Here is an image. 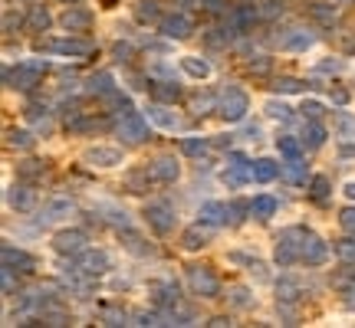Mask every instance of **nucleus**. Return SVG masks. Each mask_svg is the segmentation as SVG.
<instances>
[{"label": "nucleus", "mask_w": 355, "mask_h": 328, "mask_svg": "<svg viewBox=\"0 0 355 328\" xmlns=\"http://www.w3.org/2000/svg\"><path fill=\"white\" fill-rule=\"evenodd\" d=\"M250 109V99H247V92L243 89H234L227 86L220 92V102H217V112L224 115L227 122H243V115Z\"/></svg>", "instance_id": "obj_1"}, {"label": "nucleus", "mask_w": 355, "mask_h": 328, "mask_svg": "<svg viewBox=\"0 0 355 328\" xmlns=\"http://www.w3.org/2000/svg\"><path fill=\"white\" fill-rule=\"evenodd\" d=\"M46 73V63H24L17 69H3V82L10 89H33Z\"/></svg>", "instance_id": "obj_2"}, {"label": "nucleus", "mask_w": 355, "mask_h": 328, "mask_svg": "<svg viewBox=\"0 0 355 328\" xmlns=\"http://www.w3.org/2000/svg\"><path fill=\"white\" fill-rule=\"evenodd\" d=\"M300 240H303V230L300 227H290L279 233V240H277V263L279 266L300 263Z\"/></svg>", "instance_id": "obj_3"}, {"label": "nucleus", "mask_w": 355, "mask_h": 328, "mask_svg": "<svg viewBox=\"0 0 355 328\" xmlns=\"http://www.w3.org/2000/svg\"><path fill=\"white\" fill-rule=\"evenodd\" d=\"M37 50H50V53H60V56H92L96 46L86 43V39H37Z\"/></svg>", "instance_id": "obj_4"}, {"label": "nucleus", "mask_w": 355, "mask_h": 328, "mask_svg": "<svg viewBox=\"0 0 355 328\" xmlns=\"http://www.w3.org/2000/svg\"><path fill=\"white\" fill-rule=\"evenodd\" d=\"M188 282H191V289L198 292V295H204V299H214L217 292H220V282H217V276L207 266H191Z\"/></svg>", "instance_id": "obj_5"}, {"label": "nucleus", "mask_w": 355, "mask_h": 328, "mask_svg": "<svg viewBox=\"0 0 355 328\" xmlns=\"http://www.w3.org/2000/svg\"><path fill=\"white\" fill-rule=\"evenodd\" d=\"M119 135H122L125 141H132V145H139V141L148 138V125H145L141 112H132V109H125V115L119 118Z\"/></svg>", "instance_id": "obj_6"}, {"label": "nucleus", "mask_w": 355, "mask_h": 328, "mask_svg": "<svg viewBox=\"0 0 355 328\" xmlns=\"http://www.w3.org/2000/svg\"><path fill=\"white\" fill-rule=\"evenodd\" d=\"M326 243L319 240L313 230H303V240H300V263L306 266H319V263H326Z\"/></svg>", "instance_id": "obj_7"}, {"label": "nucleus", "mask_w": 355, "mask_h": 328, "mask_svg": "<svg viewBox=\"0 0 355 328\" xmlns=\"http://www.w3.org/2000/svg\"><path fill=\"white\" fill-rule=\"evenodd\" d=\"M53 250L63 253V256H79L86 250V233L83 230H60L53 237Z\"/></svg>", "instance_id": "obj_8"}, {"label": "nucleus", "mask_w": 355, "mask_h": 328, "mask_svg": "<svg viewBox=\"0 0 355 328\" xmlns=\"http://www.w3.org/2000/svg\"><path fill=\"white\" fill-rule=\"evenodd\" d=\"M158 30H162L168 39H188L194 26H191V20L184 13H168V17L158 20Z\"/></svg>", "instance_id": "obj_9"}, {"label": "nucleus", "mask_w": 355, "mask_h": 328, "mask_svg": "<svg viewBox=\"0 0 355 328\" xmlns=\"http://www.w3.org/2000/svg\"><path fill=\"white\" fill-rule=\"evenodd\" d=\"M211 237H214V224L198 220L194 227H188L184 233H181V246H184V250H201V246L211 243Z\"/></svg>", "instance_id": "obj_10"}, {"label": "nucleus", "mask_w": 355, "mask_h": 328, "mask_svg": "<svg viewBox=\"0 0 355 328\" xmlns=\"http://www.w3.org/2000/svg\"><path fill=\"white\" fill-rule=\"evenodd\" d=\"M83 161L92 164V167H115V164H122V152L109 148V145H96V148H89L83 154Z\"/></svg>", "instance_id": "obj_11"}, {"label": "nucleus", "mask_w": 355, "mask_h": 328, "mask_svg": "<svg viewBox=\"0 0 355 328\" xmlns=\"http://www.w3.org/2000/svg\"><path fill=\"white\" fill-rule=\"evenodd\" d=\"M145 217H148V224L155 227V233H168V230L175 227V214H171L168 203H148Z\"/></svg>", "instance_id": "obj_12"}, {"label": "nucleus", "mask_w": 355, "mask_h": 328, "mask_svg": "<svg viewBox=\"0 0 355 328\" xmlns=\"http://www.w3.org/2000/svg\"><path fill=\"white\" fill-rule=\"evenodd\" d=\"M79 269H83L86 276H102V273L109 269V256L102 250H83L79 253Z\"/></svg>", "instance_id": "obj_13"}, {"label": "nucleus", "mask_w": 355, "mask_h": 328, "mask_svg": "<svg viewBox=\"0 0 355 328\" xmlns=\"http://www.w3.org/2000/svg\"><path fill=\"white\" fill-rule=\"evenodd\" d=\"M313 33L309 30H303V26H290L283 37H277L279 50H306V46H313Z\"/></svg>", "instance_id": "obj_14"}, {"label": "nucleus", "mask_w": 355, "mask_h": 328, "mask_svg": "<svg viewBox=\"0 0 355 328\" xmlns=\"http://www.w3.org/2000/svg\"><path fill=\"white\" fill-rule=\"evenodd\" d=\"M3 266L13 273H33V259L24 250H13L10 243H3Z\"/></svg>", "instance_id": "obj_15"}, {"label": "nucleus", "mask_w": 355, "mask_h": 328, "mask_svg": "<svg viewBox=\"0 0 355 328\" xmlns=\"http://www.w3.org/2000/svg\"><path fill=\"white\" fill-rule=\"evenodd\" d=\"M7 201H10L13 210H33V203H37V194L26 188V184H13L7 190Z\"/></svg>", "instance_id": "obj_16"}, {"label": "nucleus", "mask_w": 355, "mask_h": 328, "mask_svg": "<svg viewBox=\"0 0 355 328\" xmlns=\"http://www.w3.org/2000/svg\"><path fill=\"white\" fill-rule=\"evenodd\" d=\"M60 24H63L69 33H79V30H89V26H92V13L79 10V7H69V10L60 17Z\"/></svg>", "instance_id": "obj_17"}, {"label": "nucleus", "mask_w": 355, "mask_h": 328, "mask_svg": "<svg viewBox=\"0 0 355 328\" xmlns=\"http://www.w3.org/2000/svg\"><path fill=\"white\" fill-rule=\"evenodd\" d=\"M300 141H303V148H309V152H316L319 145L326 141V128L319 125V118H309V122H306Z\"/></svg>", "instance_id": "obj_18"}, {"label": "nucleus", "mask_w": 355, "mask_h": 328, "mask_svg": "<svg viewBox=\"0 0 355 328\" xmlns=\"http://www.w3.org/2000/svg\"><path fill=\"white\" fill-rule=\"evenodd\" d=\"M148 118H152L158 128H178V125H181V118H178L171 109H168L165 102H155L152 109H148Z\"/></svg>", "instance_id": "obj_19"}, {"label": "nucleus", "mask_w": 355, "mask_h": 328, "mask_svg": "<svg viewBox=\"0 0 355 328\" xmlns=\"http://www.w3.org/2000/svg\"><path fill=\"white\" fill-rule=\"evenodd\" d=\"M178 174H181V167H178L175 158H158V161L152 164V177H158V181H165V184L178 181Z\"/></svg>", "instance_id": "obj_20"}, {"label": "nucleus", "mask_w": 355, "mask_h": 328, "mask_svg": "<svg viewBox=\"0 0 355 328\" xmlns=\"http://www.w3.org/2000/svg\"><path fill=\"white\" fill-rule=\"evenodd\" d=\"M73 214V201H50L43 207V214H40V224H53V220H60V217H69Z\"/></svg>", "instance_id": "obj_21"}, {"label": "nucleus", "mask_w": 355, "mask_h": 328, "mask_svg": "<svg viewBox=\"0 0 355 328\" xmlns=\"http://www.w3.org/2000/svg\"><path fill=\"white\" fill-rule=\"evenodd\" d=\"M152 95H155V102H178L181 99V89H178L175 79H158L152 86Z\"/></svg>", "instance_id": "obj_22"}, {"label": "nucleus", "mask_w": 355, "mask_h": 328, "mask_svg": "<svg viewBox=\"0 0 355 328\" xmlns=\"http://www.w3.org/2000/svg\"><path fill=\"white\" fill-rule=\"evenodd\" d=\"M198 217H201L204 224H227V217H230V207H224V203H204L201 210H198Z\"/></svg>", "instance_id": "obj_23"}, {"label": "nucleus", "mask_w": 355, "mask_h": 328, "mask_svg": "<svg viewBox=\"0 0 355 328\" xmlns=\"http://www.w3.org/2000/svg\"><path fill=\"white\" fill-rule=\"evenodd\" d=\"M181 69H184L188 76H194V79H207V76H211V63H207V60H201V56H184V60H181Z\"/></svg>", "instance_id": "obj_24"}, {"label": "nucleus", "mask_w": 355, "mask_h": 328, "mask_svg": "<svg viewBox=\"0 0 355 328\" xmlns=\"http://www.w3.org/2000/svg\"><path fill=\"white\" fill-rule=\"evenodd\" d=\"M300 292L303 289H300V282H296L293 276H283L277 282V299L279 302H296V299H300Z\"/></svg>", "instance_id": "obj_25"}, {"label": "nucleus", "mask_w": 355, "mask_h": 328, "mask_svg": "<svg viewBox=\"0 0 355 328\" xmlns=\"http://www.w3.org/2000/svg\"><path fill=\"white\" fill-rule=\"evenodd\" d=\"M279 167H283V177L293 181V184H303L306 181V164L300 161V154H296V158H286V164H279Z\"/></svg>", "instance_id": "obj_26"}, {"label": "nucleus", "mask_w": 355, "mask_h": 328, "mask_svg": "<svg viewBox=\"0 0 355 328\" xmlns=\"http://www.w3.org/2000/svg\"><path fill=\"white\" fill-rule=\"evenodd\" d=\"M283 167L277 161H270V158H257L254 161V181H273Z\"/></svg>", "instance_id": "obj_27"}, {"label": "nucleus", "mask_w": 355, "mask_h": 328, "mask_svg": "<svg viewBox=\"0 0 355 328\" xmlns=\"http://www.w3.org/2000/svg\"><path fill=\"white\" fill-rule=\"evenodd\" d=\"M86 92H92V95H109V92H112V76H109V73H96V76H89Z\"/></svg>", "instance_id": "obj_28"}, {"label": "nucleus", "mask_w": 355, "mask_h": 328, "mask_svg": "<svg viewBox=\"0 0 355 328\" xmlns=\"http://www.w3.org/2000/svg\"><path fill=\"white\" fill-rule=\"evenodd\" d=\"M336 128L343 141H355V118L349 112H336Z\"/></svg>", "instance_id": "obj_29"}, {"label": "nucleus", "mask_w": 355, "mask_h": 328, "mask_svg": "<svg viewBox=\"0 0 355 328\" xmlns=\"http://www.w3.org/2000/svg\"><path fill=\"white\" fill-rule=\"evenodd\" d=\"M250 214L260 217V220H266V217L277 214V201H273V197H257V201L250 203Z\"/></svg>", "instance_id": "obj_30"}, {"label": "nucleus", "mask_w": 355, "mask_h": 328, "mask_svg": "<svg viewBox=\"0 0 355 328\" xmlns=\"http://www.w3.org/2000/svg\"><path fill=\"white\" fill-rule=\"evenodd\" d=\"M7 145H10V148H33V135L24 131V128H10V131H7Z\"/></svg>", "instance_id": "obj_31"}, {"label": "nucleus", "mask_w": 355, "mask_h": 328, "mask_svg": "<svg viewBox=\"0 0 355 328\" xmlns=\"http://www.w3.org/2000/svg\"><path fill=\"white\" fill-rule=\"evenodd\" d=\"M135 17H139L141 24H155V20H158V3H155V0H139Z\"/></svg>", "instance_id": "obj_32"}, {"label": "nucleus", "mask_w": 355, "mask_h": 328, "mask_svg": "<svg viewBox=\"0 0 355 328\" xmlns=\"http://www.w3.org/2000/svg\"><path fill=\"white\" fill-rule=\"evenodd\" d=\"M326 194H329V177H313V184H309V197H313V201L316 203H322L326 201Z\"/></svg>", "instance_id": "obj_33"}, {"label": "nucleus", "mask_w": 355, "mask_h": 328, "mask_svg": "<svg viewBox=\"0 0 355 328\" xmlns=\"http://www.w3.org/2000/svg\"><path fill=\"white\" fill-rule=\"evenodd\" d=\"M181 152L191 154V158H198V154L207 152V138H198V135H191V138L181 141Z\"/></svg>", "instance_id": "obj_34"}, {"label": "nucleus", "mask_w": 355, "mask_h": 328, "mask_svg": "<svg viewBox=\"0 0 355 328\" xmlns=\"http://www.w3.org/2000/svg\"><path fill=\"white\" fill-rule=\"evenodd\" d=\"M266 115H270V118H279V122H286V118H290V115H293V109H290V105H286V102L270 99V102H266Z\"/></svg>", "instance_id": "obj_35"}, {"label": "nucleus", "mask_w": 355, "mask_h": 328, "mask_svg": "<svg viewBox=\"0 0 355 328\" xmlns=\"http://www.w3.org/2000/svg\"><path fill=\"white\" fill-rule=\"evenodd\" d=\"M306 82H300V79H293V76H279L277 82H273V89L277 92H283V95H290V92H300Z\"/></svg>", "instance_id": "obj_36"}, {"label": "nucleus", "mask_w": 355, "mask_h": 328, "mask_svg": "<svg viewBox=\"0 0 355 328\" xmlns=\"http://www.w3.org/2000/svg\"><path fill=\"white\" fill-rule=\"evenodd\" d=\"M336 253H339V259L349 266H355V240H339L336 243Z\"/></svg>", "instance_id": "obj_37"}, {"label": "nucleus", "mask_w": 355, "mask_h": 328, "mask_svg": "<svg viewBox=\"0 0 355 328\" xmlns=\"http://www.w3.org/2000/svg\"><path fill=\"white\" fill-rule=\"evenodd\" d=\"M300 145H303V141H293L290 135H279L277 138V148L286 154V158H296V154H300Z\"/></svg>", "instance_id": "obj_38"}, {"label": "nucleus", "mask_w": 355, "mask_h": 328, "mask_svg": "<svg viewBox=\"0 0 355 328\" xmlns=\"http://www.w3.org/2000/svg\"><path fill=\"white\" fill-rule=\"evenodd\" d=\"M250 302H254V299H250V292L243 289V286H234V289H230V305H237V309H247Z\"/></svg>", "instance_id": "obj_39"}, {"label": "nucleus", "mask_w": 355, "mask_h": 328, "mask_svg": "<svg viewBox=\"0 0 355 328\" xmlns=\"http://www.w3.org/2000/svg\"><path fill=\"white\" fill-rule=\"evenodd\" d=\"M313 17L322 20V24H332V20H336V7H329V3H313Z\"/></svg>", "instance_id": "obj_40"}, {"label": "nucleus", "mask_w": 355, "mask_h": 328, "mask_svg": "<svg viewBox=\"0 0 355 328\" xmlns=\"http://www.w3.org/2000/svg\"><path fill=\"white\" fill-rule=\"evenodd\" d=\"M30 26H33V30H46V26H50V13L43 10V7H33V13H30Z\"/></svg>", "instance_id": "obj_41"}, {"label": "nucleus", "mask_w": 355, "mask_h": 328, "mask_svg": "<svg viewBox=\"0 0 355 328\" xmlns=\"http://www.w3.org/2000/svg\"><path fill=\"white\" fill-rule=\"evenodd\" d=\"M339 224H343L345 233H355V207H345L343 214H339Z\"/></svg>", "instance_id": "obj_42"}, {"label": "nucleus", "mask_w": 355, "mask_h": 328, "mask_svg": "<svg viewBox=\"0 0 355 328\" xmlns=\"http://www.w3.org/2000/svg\"><path fill=\"white\" fill-rule=\"evenodd\" d=\"M211 109H214V95H207V92H204V95H198V99H194V112H198V115L211 112Z\"/></svg>", "instance_id": "obj_43"}, {"label": "nucleus", "mask_w": 355, "mask_h": 328, "mask_svg": "<svg viewBox=\"0 0 355 328\" xmlns=\"http://www.w3.org/2000/svg\"><path fill=\"white\" fill-rule=\"evenodd\" d=\"M303 112H306V118H322L326 109H322L319 102H303Z\"/></svg>", "instance_id": "obj_44"}, {"label": "nucleus", "mask_w": 355, "mask_h": 328, "mask_svg": "<svg viewBox=\"0 0 355 328\" xmlns=\"http://www.w3.org/2000/svg\"><path fill=\"white\" fill-rule=\"evenodd\" d=\"M20 174L24 177H40L43 174V167H40V161H24L20 164Z\"/></svg>", "instance_id": "obj_45"}, {"label": "nucleus", "mask_w": 355, "mask_h": 328, "mask_svg": "<svg viewBox=\"0 0 355 328\" xmlns=\"http://www.w3.org/2000/svg\"><path fill=\"white\" fill-rule=\"evenodd\" d=\"M247 69H250V73H266V69H270V60H266V56H257V63L250 60V63H247Z\"/></svg>", "instance_id": "obj_46"}, {"label": "nucleus", "mask_w": 355, "mask_h": 328, "mask_svg": "<svg viewBox=\"0 0 355 328\" xmlns=\"http://www.w3.org/2000/svg\"><path fill=\"white\" fill-rule=\"evenodd\" d=\"M201 7H207V10L220 13V10H227V0H201Z\"/></svg>", "instance_id": "obj_47"}, {"label": "nucleus", "mask_w": 355, "mask_h": 328, "mask_svg": "<svg viewBox=\"0 0 355 328\" xmlns=\"http://www.w3.org/2000/svg\"><path fill=\"white\" fill-rule=\"evenodd\" d=\"M13 26H20V17H17V13H7V17H3V33H13Z\"/></svg>", "instance_id": "obj_48"}, {"label": "nucleus", "mask_w": 355, "mask_h": 328, "mask_svg": "<svg viewBox=\"0 0 355 328\" xmlns=\"http://www.w3.org/2000/svg\"><path fill=\"white\" fill-rule=\"evenodd\" d=\"M10 292H13V269L3 266V295H10Z\"/></svg>", "instance_id": "obj_49"}, {"label": "nucleus", "mask_w": 355, "mask_h": 328, "mask_svg": "<svg viewBox=\"0 0 355 328\" xmlns=\"http://www.w3.org/2000/svg\"><path fill=\"white\" fill-rule=\"evenodd\" d=\"M260 7H263V10H260V13H263V17H277V13H279L277 0H263V3H260Z\"/></svg>", "instance_id": "obj_50"}, {"label": "nucleus", "mask_w": 355, "mask_h": 328, "mask_svg": "<svg viewBox=\"0 0 355 328\" xmlns=\"http://www.w3.org/2000/svg\"><path fill=\"white\" fill-rule=\"evenodd\" d=\"M339 69H343L339 60H332V63H319V73H339Z\"/></svg>", "instance_id": "obj_51"}, {"label": "nucleus", "mask_w": 355, "mask_h": 328, "mask_svg": "<svg viewBox=\"0 0 355 328\" xmlns=\"http://www.w3.org/2000/svg\"><path fill=\"white\" fill-rule=\"evenodd\" d=\"M115 56H119V60L132 56V46H128V43H115Z\"/></svg>", "instance_id": "obj_52"}, {"label": "nucleus", "mask_w": 355, "mask_h": 328, "mask_svg": "<svg viewBox=\"0 0 355 328\" xmlns=\"http://www.w3.org/2000/svg\"><path fill=\"white\" fill-rule=\"evenodd\" d=\"M332 99L339 102V105H345V102H349V92H345V89H336V92H332Z\"/></svg>", "instance_id": "obj_53"}, {"label": "nucleus", "mask_w": 355, "mask_h": 328, "mask_svg": "<svg viewBox=\"0 0 355 328\" xmlns=\"http://www.w3.org/2000/svg\"><path fill=\"white\" fill-rule=\"evenodd\" d=\"M247 138H260V128H257V125H247Z\"/></svg>", "instance_id": "obj_54"}, {"label": "nucleus", "mask_w": 355, "mask_h": 328, "mask_svg": "<svg viewBox=\"0 0 355 328\" xmlns=\"http://www.w3.org/2000/svg\"><path fill=\"white\" fill-rule=\"evenodd\" d=\"M345 194H349V197H352V201H355V181H352V184H349V188H345Z\"/></svg>", "instance_id": "obj_55"}, {"label": "nucleus", "mask_w": 355, "mask_h": 328, "mask_svg": "<svg viewBox=\"0 0 355 328\" xmlns=\"http://www.w3.org/2000/svg\"><path fill=\"white\" fill-rule=\"evenodd\" d=\"M178 3H181V7H188V3H191V0H178Z\"/></svg>", "instance_id": "obj_56"}, {"label": "nucleus", "mask_w": 355, "mask_h": 328, "mask_svg": "<svg viewBox=\"0 0 355 328\" xmlns=\"http://www.w3.org/2000/svg\"><path fill=\"white\" fill-rule=\"evenodd\" d=\"M73 3H83V0H73Z\"/></svg>", "instance_id": "obj_57"}]
</instances>
